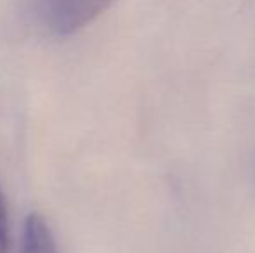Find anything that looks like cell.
<instances>
[{
	"mask_svg": "<svg viewBox=\"0 0 255 253\" xmlns=\"http://www.w3.org/2000/svg\"><path fill=\"white\" fill-rule=\"evenodd\" d=\"M21 253H61L51 224L40 213H30L24 220Z\"/></svg>",
	"mask_w": 255,
	"mask_h": 253,
	"instance_id": "2",
	"label": "cell"
},
{
	"mask_svg": "<svg viewBox=\"0 0 255 253\" xmlns=\"http://www.w3.org/2000/svg\"><path fill=\"white\" fill-rule=\"evenodd\" d=\"M40 23L57 37H68L96 21L113 0H31Z\"/></svg>",
	"mask_w": 255,
	"mask_h": 253,
	"instance_id": "1",
	"label": "cell"
},
{
	"mask_svg": "<svg viewBox=\"0 0 255 253\" xmlns=\"http://www.w3.org/2000/svg\"><path fill=\"white\" fill-rule=\"evenodd\" d=\"M10 252V234H9V217H7V206L0 189V253Z\"/></svg>",
	"mask_w": 255,
	"mask_h": 253,
	"instance_id": "3",
	"label": "cell"
}]
</instances>
